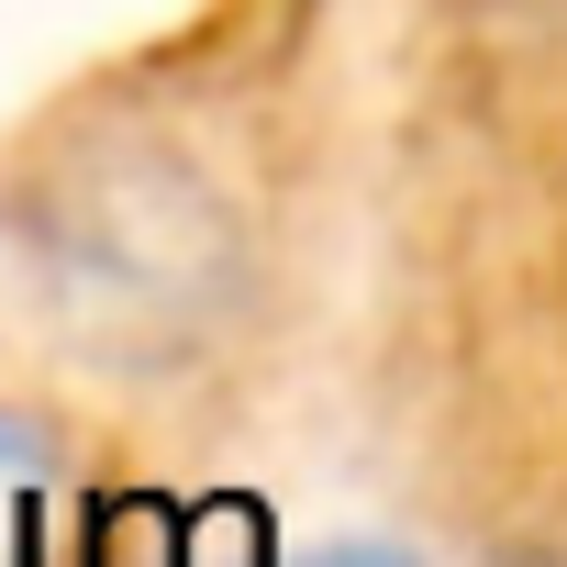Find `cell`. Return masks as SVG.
<instances>
[{
    "label": "cell",
    "instance_id": "cell-1",
    "mask_svg": "<svg viewBox=\"0 0 567 567\" xmlns=\"http://www.w3.org/2000/svg\"><path fill=\"white\" fill-rule=\"evenodd\" d=\"M212 112L200 101H156V112H101L79 134V156L45 167V212H34V267L56 312L90 346L123 357H189L212 346V323L245 312L256 290V178L223 189L212 178Z\"/></svg>",
    "mask_w": 567,
    "mask_h": 567
},
{
    "label": "cell",
    "instance_id": "cell-2",
    "mask_svg": "<svg viewBox=\"0 0 567 567\" xmlns=\"http://www.w3.org/2000/svg\"><path fill=\"white\" fill-rule=\"evenodd\" d=\"M323 567H390V556H323Z\"/></svg>",
    "mask_w": 567,
    "mask_h": 567
}]
</instances>
